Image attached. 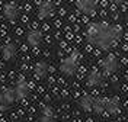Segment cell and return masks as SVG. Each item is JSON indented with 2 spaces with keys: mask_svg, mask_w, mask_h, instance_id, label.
<instances>
[{
  "mask_svg": "<svg viewBox=\"0 0 128 122\" xmlns=\"http://www.w3.org/2000/svg\"><path fill=\"white\" fill-rule=\"evenodd\" d=\"M12 54H13V47H8V48L4 49V55L6 57H10Z\"/></svg>",
  "mask_w": 128,
  "mask_h": 122,
  "instance_id": "4",
  "label": "cell"
},
{
  "mask_svg": "<svg viewBox=\"0 0 128 122\" xmlns=\"http://www.w3.org/2000/svg\"><path fill=\"white\" fill-rule=\"evenodd\" d=\"M40 38H41V33L38 31H31L28 33V41L31 44H38L40 42Z\"/></svg>",
  "mask_w": 128,
  "mask_h": 122,
  "instance_id": "2",
  "label": "cell"
},
{
  "mask_svg": "<svg viewBox=\"0 0 128 122\" xmlns=\"http://www.w3.org/2000/svg\"><path fill=\"white\" fill-rule=\"evenodd\" d=\"M4 15L9 17V19H15L16 17V7L13 4H8L4 7Z\"/></svg>",
  "mask_w": 128,
  "mask_h": 122,
  "instance_id": "3",
  "label": "cell"
},
{
  "mask_svg": "<svg viewBox=\"0 0 128 122\" xmlns=\"http://www.w3.org/2000/svg\"><path fill=\"white\" fill-rule=\"evenodd\" d=\"M51 12H52L51 4H50V3H44V4L40 7V10H38V15H40V17H47Z\"/></svg>",
  "mask_w": 128,
  "mask_h": 122,
  "instance_id": "1",
  "label": "cell"
}]
</instances>
